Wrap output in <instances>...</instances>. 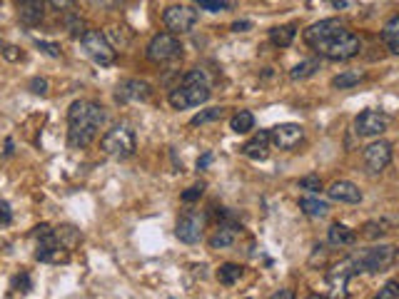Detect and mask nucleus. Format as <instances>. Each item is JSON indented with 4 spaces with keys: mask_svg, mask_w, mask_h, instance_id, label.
<instances>
[{
    "mask_svg": "<svg viewBox=\"0 0 399 299\" xmlns=\"http://www.w3.org/2000/svg\"><path fill=\"white\" fill-rule=\"evenodd\" d=\"M230 127L235 132H240V135H245V132H250L252 127H255V115H252V112H247V110H240L237 115H232Z\"/></svg>",
    "mask_w": 399,
    "mask_h": 299,
    "instance_id": "393cba45",
    "label": "nucleus"
},
{
    "mask_svg": "<svg viewBox=\"0 0 399 299\" xmlns=\"http://www.w3.org/2000/svg\"><path fill=\"white\" fill-rule=\"evenodd\" d=\"M300 210H302L307 217H324V214L329 212V205L317 197H302L300 200Z\"/></svg>",
    "mask_w": 399,
    "mask_h": 299,
    "instance_id": "412c9836",
    "label": "nucleus"
},
{
    "mask_svg": "<svg viewBox=\"0 0 399 299\" xmlns=\"http://www.w3.org/2000/svg\"><path fill=\"white\" fill-rule=\"evenodd\" d=\"M242 155L250 160H267V155H270V132L262 130L252 140H247L242 145Z\"/></svg>",
    "mask_w": 399,
    "mask_h": 299,
    "instance_id": "dca6fc26",
    "label": "nucleus"
},
{
    "mask_svg": "<svg viewBox=\"0 0 399 299\" xmlns=\"http://www.w3.org/2000/svg\"><path fill=\"white\" fill-rule=\"evenodd\" d=\"M387 227H389L387 222H367V224H364V237H369V239L382 237V234L389 232Z\"/></svg>",
    "mask_w": 399,
    "mask_h": 299,
    "instance_id": "2f4dec72",
    "label": "nucleus"
},
{
    "mask_svg": "<svg viewBox=\"0 0 399 299\" xmlns=\"http://www.w3.org/2000/svg\"><path fill=\"white\" fill-rule=\"evenodd\" d=\"M180 43L177 38L173 36V33H163V36H155L153 40H150L148 45V58L153 62H168V60H175V58L180 55Z\"/></svg>",
    "mask_w": 399,
    "mask_h": 299,
    "instance_id": "9d476101",
    "label": "nucleus"
},
{
    "mask_svg": "<svg viewBox=\"0 0 399 299\" xmlns=\"http://www.w3.org/2000/svg\"><path fill=\"white\" fill-rule=\"evenodd\" d=\"M319 70V60H305V62H300V65H295L292 67V72H290V77L292 80H307V77H312L315 72Z\"/></svg>",
    "mask_w": 399,
    "mask_h": 299,
    "instance_id": "a878e982",
    "label": "nucleus"
},
{
    "mask_svg": "<svg viewBox=\"0 0 399 299\" xmlns=\"http://www.w3.org/2000/svg\"><path fill=\"white\" fill-rule=\"evenodd\" d=\"M43 8L45 3L43 0H18V16L26 26H38L43 21Z\"/></svg>",
    "mask_w": 399,
    "mask_h": 299,
    "instance_id": "f3484780",
    "label": "nucleus"
},
{
    "mask_svg": "<svg viewBox=\"0 0 399 299\" xmlns=\"http://www.w3.org/2000/svg\"><path fill=\"white\" fill-rule=\"evenodd\" d=\"M3 55H6L8 58V60H13V62H16V60H23V53L21 50H18V48H6V50H3Z\"/></svg>",
    "mask_w": 399,
    "mask_h": 299,
    "instance_id": "a19ab883",
    "label": "nucleus"
},
{
    "mask_svg": "<svg viewBox=\"0 0 399 299\" xmlns=\"http://www.w3.org/2000/svg\"><path fill=\"white\" fill-rule=\"evenodd\" d=\"M329 6L337 8V11H354V8H357V0H329Z\"/></svg>",
    "mask_w": 399,
    "mask_h": 299,
    "instance_id": "4c0bfd02",
    "label": "nucleus"
},
{
    "mask_svg": "<svg viewBox=\"0 0 399 299\" xmlns=\"http://www.w3.org/2000/svg\"><path fill=\"white\" fill-rule=\"evenodd\" d=\"M327 195L334 200V202H344V205L362 202V192H359L357 185L349 183V180H337V183H332L327 190Z\"/></svg>",
    "mask_w": 399,
    "mask_h": 299,
    "instance_id": "2eb2a0df",
    "label": "nucleus"
},
{
    "mask_svg": "<svg viewBox=\"0 0 399 299\" xmlns=\"http://www.w3.org/2000/svg\"><path fill=\"white\" fill-rule=\"evenodd\" d=\"M225 115V107H210V110H202V112H197V115L190 120V125H205V122H215V120H220V117Z\"/></svg>",
    "mask_w": 399,
    "mask_h": 299,
    "instance_id": "c85d7f7f",
    "label": "nucleus"
},
{
    "mask_svg": "<svg viewBox=\"0 0 399 299\" xmlns=\"http://www.w3.org/2000/svg\"><path fill=\"white\" fill-rule=\"evenodd\" d=\"M170 105L175 110H187V107H197L202 102L210 100V82H207L205 72L202 70H190L182 77L175 90H170Z\"/></svg>",
    "mask_w": 399,
    "mask_h": 299,
    "instance_id": "f03ea898",
    "label": "nucleus"
},
{
    "mask_svg": "<svg viewBox=\"0 0 399 299\" xmlns=\"http://www.w3.org/2000/svg\"><path fill=\"white\" fill-rule=\"evenodd\" d=\"M35 259L48 262V264H60V262H67V259H70V249L62 247V244L58 242V237L43 239V242H38Z\"/></svg>",
    "mask_w": 399,
    "mask_h": 299,
    "instance_id": "ddd939ff",
    "label": "nucleus"
},
{
    "mask_svg": "<svg viewBox=\"0 0 399 299\" xmlns=\"http://www.w3.org/2000/svg\"><path fill=\"white\" fill-rule=\"evenodd\" d=\"M305 137V130L295 122H285V125H277L270 130V140L275 142V147L280 150H295Z\"/></svg>",
    "mask_w": 399,
    "mask_h": 299,
    "instance_id": "f8f14e48",
    "label": "nucleus"
},
{
    "mask_svg": "<svg viewBox=\"0 0 399 299\" xmlns=\"http://www.w3.org/2000/svg\"><path fill=\"white\" fill-rule=\"evenodd\" d=\"M33 92H38V95H45L48 92V80H40V77H35V80L31 82Z\"/></svg>",
    "mask_w": 399,
    "mask_h": 299,
    "instance_id": "ea45409f",
    "label": "nucleus"
},
{
    "mask_svg": "<svg viewBox=\"0 0 399 299\" xmlns=\"http://www.w3.org/2000/svg\"><path fill=\"white\" fill-rule=\"evenodd\" d=\"M13 287H18L21 292H31V279H28V274H21V277L13 279Z\"/></svg>",
    "mask_w": 399,
    "mask_h": 299,
    "instance_id": "58836bf2",
    "label": "nucleus"
},
{
    "mask_svg": "<svg viewBox=\"0 0 399 299\" xmlns=\"http://www.w3.org/2000/svg\"><path fill=\"white\" fill-rule=\"evenodd\" d=\"M362 80H364V72H359V70H347V72H342V75L334 77L332 85L339 87V90H344V87H352V85H357V82H362Z\"/></svg>",
    "mask_w": 399,
    "mask_h": 299,
    "instance_id": "cd10ccee",
    "label": "nucleus"
},
{
    "mask_svg": "<svg viewBox=\"0 0 399 299\" xmlns=\"http://www.w3.org/2000/svg\"><path fill=\"white\" fill-rule=\"evenodd\" d=\"M397 259V249L392 244H379V247L364 249L354 257V267L357 272H384Z\"/></svg>",
    "mask_w": 399,
    "mask_h": 299,
    "instance_id": "39448f33",
    "label": "nucleus"
},
{
    "mask_svg": "<svg viewBox=\"0 0 399 299\" xmlns=\"http://www.w3.org/2000/svg\"><path fill=\"white\" fill-rule=\"evenodd\" d=\"M240 277H242V267L240 264H222L220 267V272H217V279H220L222 284H227V287H232L235 282H240Z\"/></svg>",
    "mask_w": 399,
    "mask_h": 299,
    "instance_id": "bb28decb",
    "label": "nucleus"
},
{
    "mask_svg": "<svg viewBox=\"0 0 399 299\" xmlns=\"http://www.w3.org/2000/svg\"><path fill=\"white\" fill-rule=\"evenodd\" d=\"M295 26H280V28H272L270 31V40L272 45L277 48H287L292 40H295Z\"/></svg>",
    "mask_w": 399,
    "mask_h": 299,
    "instance_id": "5701e85b",
    "label": "nucleus"
},
{
    "mask_svg": "<svg viewBox=\"0 0 399 299\" xmlns=\"http://www.w3.org/2000/svg\"><path fill=\"white\" fill-rule=\"evenodd\" d=\"M150 97V85L143 80H128L118 87V100H148Z\"/></svg>",
    "mask_w": 399,
    "mask_h": 299,
    "instance_id": "a211bd4d",
    "label": "nucleus"
},
{
    "mask_svg": "<svg viewBox=\"0 0 399 299\" xmlns=\"http://www.w3.org/2000/svg\"><path fill=\"white\" fill-rule=\"evenodd\" d=\"M392 163V145L387 140H374L372 145L364 147V168L369 175H379Z\"/></svg>",
    "mask_w": 399,
    "mask_h": 299,
    "instance_id": "1a4fd4ad",
    "label": "nucleus"
},
{
    "mask_svg": "<svg viewBox=\"0 0 399 299\" xmlns=\"http://www.w3.org/2000/svg\"><path fill=\"white\" fill-rule=\"evenodd\" d=\"M300 187H302V190H312V192H317V190H322V183H319L317 175H307V178L300 180Z\"/></svg>",
    "mask_w": 399,
    "mask_h": 299,
    "instance_id": "72a5a7b5",
    "label": "nucleus"
},
{
    "mask_svg": "<svg viewBox=\"0 0 399 299\" xmlns=\"http://www.w3.org/2000/svg\"><path fill=\"white\" fill-rule=\"evenodd\" d=\"M339 31H344V23L337 21V18H327V21L315 23L312 28L305 31V43H307L310 48H315L319 40H324V38L334 36V33H339Z\"/></svg>",
    "mask_w": 399,
    "mask_h": 299,
    "instance_id": "4468645a",
    "label": "nucleus"
},
{
    "mask_svg": "<svg viewBox=\"0 0 399 299\" xmlns=\"http://www.w3.org/2000/svg\"><path fill=\"white\" fill-rule=\"evenodd\" d=\"M295 297V292H290V289H280V292L272 294V299H292Z\"/></svg>",
    "mask_w": 399,
    "mask_h": 299,
    "instance_id": "a18cd8bd",
    "label": "nucleus"
},
{
    "mask_svg": "<svg viewBox=\"0 0 399 299\" xmlns=\"http://www.w3.org/2000/svg\"><path fill=\"white\" fill-rule=\"evenodd\" d=\"M382 40L387 43V48L392 53H397L399 55V16H394L392 21L384 26V31H382Z\"/></svg>",
    "mask_w": 399,
    "mask_h": 299,
    "instance_id": "4be33fe9",
    "label": "nucleus"
},
{
    "mask_svg": "<svg viewBox=\"0 0 399 299\" xmlns=\"http://www.w3.org/2000/svg\"><path fill=\"white\" fill-rule=\"evenodd\" d=\"M389 125V117L379 110H364L354 117V132L359 137H379Z\"/></svg>",
    "mask_w": 399,
    "mask_h": 299,
    "instance_id": "9b49d317",
    "label": "nucleus"
},
{
    "mask_svg": "<svg viewBox=\"0 0 399 299\" xmlns=\"http://www.w3.org/2000/svg\"><path fill=\"white\" fill-rule=\"evenodd\" d=\"M135 147H138V140H135V132L130 130L128 125H118L108 132V135L100 140V150L110 158H133L135 155Z\"/></svg>",
    "mask_w": 399,
    "mask_h": 299,
    "instance_id": "20e7f679",
    "label": "nucleus"
},
{
    "mask_svg": "<svg viewBox=\"0 0 399 299\" xmlns=\"http://www.w3.org/2000/svg\"><path fill=\"white\" fill-rule=\"evenodd\" d=\"M72 3H75V0H50V6L55 8V11H67V8H72Z\"/></svg>",
    "mask_w": 399,
    "mask_h": 299,
    "instance_id": "79ce46f5",
    "label": "nucleus"
},
{
    "mask_svg": "<svg viewBox=\"0 0 399 299\" xmlns=\"http://www.w3.org/2000/svg\"><path fill=\"white\" fill-rule=\"evenodd\" d=\"M11 219H13L11 205H8V202H0V227H6V224H11Z\"/></svg>",
    "mask_w": 399,
    "mask_h": 299,
    "instance_id": "e433bc0d",
    "label": "nucleus"
},
{
    "mask_svg": "<svg viewBox=\"0 0 399 299\" xmlns=\"http://www.w3.org/2000/svg\"><path fill=\"white\" fill-rule=\"evenodd\" d=\"M65 28L70 31V36H75V38H82L85 36V21L82 18H77V16H65Z\"/></svg>",
    "mask_w": 399,
    "mask_h": 299,
    "instance_id": "c756f323",
    "label": "nucleus"
},
{
    "mask_svg": "<svg viewBox=\"0 0 399 299\" xmlns=\"http://www.w3.org/2000/svg\"><path fill=\"white\" fill-rule=\"evenodd\" d=\"M35 43H38V48L45 50L50 58H60V45H55V43H45V40H35Z\"/></svg>",
    "mask_w": 399,
    "mask_h": 299,
    "instance_id": "c9c22d12",
    "label": "nucleus"
},
{
    "mask_svg": "<svg viewBox=\"0 0 399 299\" xmlns=\"http://www.w3.org/2000/svg\"><path fill=\"white\" fill-rule=\"evenodd\" d=\"M357 242V232L354 229H349L347 224H332L329 227V244H334V247H349V244Z\"/></svg>",
    "mask_w": 399,
    "mask_h": 299,
    "instance_id": "6ab92c4d",
    "label": "nucleus"
},
{
    "mask_svg": "<svg viewBox=\"0 0 399 299\" xmlns=\"http://www.w3.org/2000/svg\"><path fill=\"white\" fill-rule=\"evenodd\" d=\"M235 239H237V227H235V224H222V227L210 237V247L212 249L232 247V244H235Z\"/></svg>",
    "mask_w": 399,
    "mask_h": 299,
    "instance_id": "aec40b11",
    "label": "nucleus"
},
{
    "mask_svg": "<svg viewBox=\"0 0 399 299\" xmlns=\"http://www.w3.org/2000/svg\"><path fill=\"white\" fill-rule=\"evenodd\" d=\"M85 53L97 62V65H113L115 62V48L110 45V40L105 38V33L100 31H85V36L80 38Z\"/></svg>",
    "mask_w": 399,
    "mask_h": 299,
    "instance_id": "423d86ee",
    "label": "nucleus"
},
{
    "mask_svg": "<svg viewBox=\"0 0 399 299\" xmlns=\"http://www.w3.org/2000/svg\"><path fill=\"white\" fill-rule=\"evenodd\" d=\"M202 232H205V214L197 212V210H187L182 217L177 219V234L180 242L185 244H197L202 239Z\"/></svg>",
    "mask_w": 399,
    "mask_h": 299,
    "instance_id": "6e6552de",
    "label": "nucleus"
},
{
    "mask_svg": "<svg viewBox=\"0 0 399 299\" xmlns=\"http://www.w3.org/2000/svg\"><path fill=\"white\" fill-rule=\"evenodd\" d=\"M210 163H212V155H210V153H205V155H202V158L197 160V170H205Z\"/></svg>",
    "mask_w": 399,
    "mask_h": 299,
    "instance_id": "c03bdc74",
    "label": "nucleus"
},
{
    "mask_svg": "<svg viewBox=\"0 0 399 299\" xmlns=\"http://www.w3.org/2000/svg\"><path fill=\"white\" fill-rule=\"evenodd\" d=\"M377 299H399V282H387L382 289H379Z\"/></svg>",
    "mask_w": 399,
    "mask_h": 299,
    "instance_id": "473e14b6",
    "label": "nucleus"
},
{
    "mask_svg": "<svg viewBox=\"0 0 399 299\" xmlns=\"http://www.w3.org/2000/svg\"><path fill=\"white\" fill-rule=\"evenodd\" d=\"M105 122L103 107L92 100H77L67 112V142L70 147H87L97 137V130Z\"/></svg>",
    "mask_w": 399,
    "mask_h": 299,
    "instance_id": "f257e3e1",
    "label": "nucleus"
},
{
    "mask_svg": "<svg viewBox=\"0 0 399 299\" xmlns=\"http://www.w3.org/2000/svg\"><path fill=\"white\" fill-rule=\"evenodd\" d=\"M55 237H58V242L62 244V247H67V249H75L77 244H80V232H77L75 227H70V224H65V227H58L55 229Z\"/></svg>",
    "mask_w": 399,
    "mask_h": 299,
    "instance_id": "b1692460",
    "label": "nucleus"
},
{
    "mask_svg": "<svg viewBox=\"0 0 399 299\" xmlns=\"http://www.w3.org/2000/svg\"><path fill=\"white\" fill-rule=\"evenodd\" d=\"M163 23L173 36H182L190 33L197 23V11H192L190 6H170L163 13Z\"/></svg>",
    "mask_w": 399,
    "mask_h": 299,
    "instance_id": "0eeeda50",
    "label": "nucleus"
},
{
    "mask_svg": "<svg viewBox=\"0 0 399 299\" xmlns=\"http://www.w3.org/2000/svg\"><path fill=\"white\" fill-rule=\"evenodd\" d=\"M250 28H252V23H250V21L232 23V33H245V31H250Z\"/></svg>",
    "mask_w": 399,
    "mask_h": 299,
    "instance_id": "37998d69",
    "label": "nucleus"
},
{
    "mask_svg": "<svg viewBox=\"0 0 399 299\" xmlns=\"http://www.w3.org/2000/svg\"><path fill=\"white\" fill-rule=\"evenodd\" d=\"M192 3H197L202 11H207V13H222V11H227V0H192Z\"/></svg>",
    "mask_w": 399,
    "mask_h": 299,
    "instance_id": "7c9ffc66",
    "label": "nucleus"
},
{
    "mask_svg": "<svg viewBox=\"0 0 399 299\" xmlns=\"http://www.w3.org/2000/svg\"><path fill=\"white\" fill-rule=\"evenodd\" d=\"M359 48H362V40L344 28V31L319 40L317 45H315V50H317L322 58H327V60H349V58L357 55Z\"/></svg>",
    "mask_w": 399,
    "mask_h": 299,
    "instance_id": "7ed1b4c3",
    "label": "nucleus"
},
{
    "mask_svg": "<svg viewBox=\"0 0 399 299\" xmlns=\"http://www.w3.org/2000/svg\"><path fill=\"white\" fill-rule=\"evenodd\" d=\"M202 185H195V187H190L187 192H182V202H195V200L202 197Z\"/></svg>",
    "mask_w": 399,
    "mask_h": 299,
    "instance_id": "f704fd0d",
    "label": "nucleus"
}]
</instances>
